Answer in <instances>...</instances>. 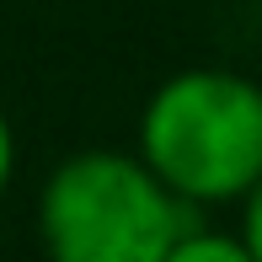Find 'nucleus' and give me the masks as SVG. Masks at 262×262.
<instances>
[{
  "label": "nucleus",
  "mask_w": 262,
  "mask_h": 262,
  "mask_svg": "<svg viewBox=\"0 0 262 262\" xmlns=\"http://www.w3.org/2000/svg\"><path fill=\"white\" fill-rule=\"evenodd\" d=\"M139 161L182 204H235L262 177V86L235 70H182L139 113Z\"/></svg>",
  "instance_id": "f257e3e1"
},
{
  "label": "nucleus",
  "mask_w": 262,
  "mask_h": 262,
  "mask_svg": "<svg viewBox=\"0 0 262 262\" xmlns=\"http://www.w3.org/2000/svg\"><path fill=\"white\" fill-rule=\"evenodd\" d=\"M235 204H241V230L235 235H241V246L252 252V262H262V177L235 198Z\"/></svg>",
  "instance_id": "20e7f679"
},
{
  "label": "nucleus",
  "mask_w": 262,
  "mask_h": 262,
  "mask_svg": "<svg viewBox=\"0 0 262 262\" xmlns=\"http://www.w3.org/2000/svg\"><path fill=\"white\" fill-rule=\"evenodd\" d=\"M11 177H16V128H11L6 107H0V198H6Z\"/></svg>",
  "instance_id": "39448f33"
},
{
  "label": "nucleus",
  "mask_w": 262,
  "mask_h": 262,
  "mask_svg": "<svg viewBox=\"0 0 262 262\" xmlns=\"http://www.w3.org/2000/svg\"><path fill=\"white\" fill-rule=\"evenodd\" d=\"M187 225H198V209L128 150H80L38 193L49 262H161Z\"/></svg>",
  "instance_id": "f03ea898"
},
{
  "label": "nucleus",
  "mask_w": 262,
  "mask_h": 262,
  "mask_svg": "<svg viewBox=\"0 0 262 262\" xmlns=\"http://www.w3.org/2000/svg\"><path fill=\"white\" fill-rule=\"evenodd\" d=\"M161 262H252V252L241 246V235L230 230H209V225H187L171 241V252Z\"/></svg>",
  "instance_id": "7ed1b4c3"
}]
</instances>
